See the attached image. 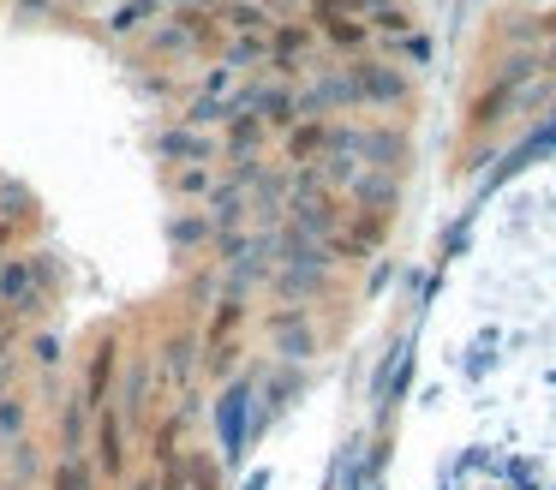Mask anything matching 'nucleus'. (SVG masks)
<instances>
[{"instance_id": "obj_2", "label": "nucleus", "mask_w": 556, "mask_h": 490, "mask_svg": "<svg viewBox=\"0 0 556 490\" xmlns=\"http://www.w3.org/2000/svg\"><path fill=\"white\" fill-rule=\"evenodd\" d=\"M419 401L431 449L407 490H556V167L491 210Z\"/></svg>"}, {"instance_id": "obj_1", "label": "nucleus", "mask_w": 556, "mask_h": 490, "mask_svg": "<svg viewBox=\"0 0 556 490\" xmlns=\"http://www.w3.org/2000/svg\"><path fill=\"white\" fill-rule=\"evenodd\" d=\"M371 0H0V359L73 425L186 418L252 323L293 341L336 179L371 174ZM90 454V449H85Z\"/></svg>"}]
</instances>
